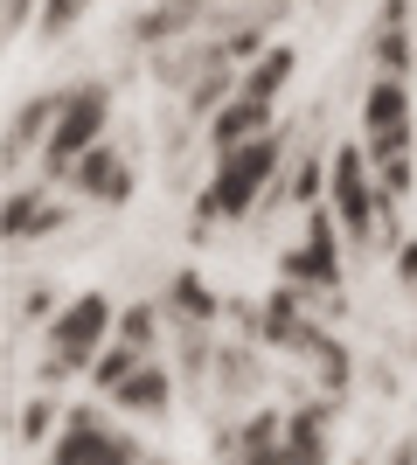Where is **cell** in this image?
Masks as SVG:
<instances>
[{"label":"cell","instance_id":"obj_1","mask_svg":"<svg viewBox=\"0 0 417 465\" xmlns=\"http://www.w3.org/2000/svg\"><path fill=\"white\" fill-rule=\"evenodd\" d=\"M278 174H285V139L278 133L243 139V146L216 153V181H209V194L195 202V230L202 223H223V215H251L264 194L278 188Z\"/></svg>","mask_w":417,"mask_h":465},{"label":"cell","instance_id":"obj_2","mask_svg":"<svg viewBox=\"0 0 417 465\" xmlns=\"http://www.w3.org/2000/svg\"><path fill=\"white\" fill-rule=\"evenodd\" d=\"M112 333H119V306H112L104 292H77V299L42 327V348H49L42 375H49V382H56V375H91V361L112 348Z\"/></svg>","mask_w":417,"mask_h":465},{"label":"cell","instance_id":"obj_3","mask_svg":"<svg viewBox=\"0 0 417 465\" xmlns=\"http://www.w3.org/2000/svg\"><path fill=\"white\" fill-rule=\"evenodd\" d=\"M258 333L272 341V348L299 354L306 369H320V389H348V354L334 348V333H327V327H313V320L299 312V299H293V292L264 299V312H258Z\"/></svg>","mask_w":417,"mask_h":465},{"label":"cell","instance_id":"obj_4","mask_svg":"<svg viewBox=\"0 0 417 465\" xmlns=\"http://www.w3.org/2000/svg\"><path fill=\"white\" fill-rule=\"evenodd\" d=\"M104 118H112V91H104V84H84V91L63 97L56 133H49V146H42V167H49V181H63L84 153H91V146H104Z\"/></svg>","mask_w":417,"mask_h":465},{"label":"cell","instance_id":"obj_5","mask_svg":"<svg viewBox=\"0 0 417 465\" xmlns=\"http://www.w3.org/2000/svg\"><path fill=\"white\" fill-rule=\"evenodd\" d=\"M327 202H334V223L341 236H355V243H376V209H382V188H376V167L362 146H341L327 160Z\"/></svg>","mask_w":417,"mask_h":465},{"label":"cell","instance_id":"obj_6","mask_svg":"<svg viewBox=\"0 0 417 465\" xmlns=\"http://www.w3.org/2000/svg\"><path fill=\"white\" fill-rule=\"evenodd\" d=\"M411 91H403V77H376L369 84V97H362V153H369V167H382V160H403L411 153Z\"/></svg>","mask_w":417,"mask_h":465},{"label":"cell","instance_id":"obj_7","mask_svg":"<svg viewBox=\"0 0 417 465\" xmlns=\"http://www.w3.org/2000/svg\"><path fill=\"white\" fill-rule=\"evenodd\" d=\"M49 465H146V459H139V445L125 438L119 424H104V417H91V410H77V417L56 430Z\"/></svg>","mask_w":417,"mask_h":465},{"label":"cell","instance_id":"obj_8","mask_svg":"<svg viewBox=\"0 0 417 465\" xmlns=\"http://www.w3.org/2000/svg\"><path fill=\"white\" fill-rule=\"evenodd\" d=\"M285 285L293 292H334L341 285V223L334 215H313V230L285 257Z\"/></svg>","mask_w":417,"mask_h":465},{"label":"cell","instance_id":"obj_9","mask_svg":"<svg viewBox=\"0 0 417 465\" xmlns=\"http://www.w3.org/2000/svg\"><path fill=\"white\" fill-rule=\"evenodd\" d=\"M112 403H119L125 417H167V410H174V369H167L160 354H146V361L112 389Z\"/></svg>","mask_w":417,"mask_h":465},{"label":"cell","instance_id":"obj_10","mask_svg":"<svg viewBox=\"0 0 417 465\" xmlns=\"http://www.w3.org/2000/svg\"><path fill=\"white\" fill-rule=\"evenodd\" d=\"M411 0H382V21H376V35H369V63H376L382 77H411L417 70V42H411Z\"/></svg>","mask_w":417,"mask_h":465},{"label":"cell","instance_id":"obj_11","mask_svg":"<svg viewBox=\"0 0 417 465\" xmlns=\"http://www.w3.org/2000/svg\"><path fill=\"white\" fill-rule=\"evenodd\" d=\"M63 181H70L84 202H125V194H133V167H125L112 146H91V153H84Z\"/></svg>","mask_w":417,"mask_h":465},{"label":"cell","instance_id":"obj_12","mask_svg":"<svg viewBox=\"0 0 417 465\" xmlns=\"http://www.w3.org/2000/svg\"><path fill=\"white\" fill-rule=\"evenodd\" d=\"M264 133H272V104H264V97H243V91L209 118V146H216V153H230L243 139H264Z\"/></svg>","mask_w":417,"mask_h":465},{"label":"cell","instance_id":"obj_13","mask_svg":"<svg viewBox=\"0 0 417 465\" xmlns=\"http://www.w3.org/2000/svg\"><path fill=\"white\" fill-rule=\"evenodd\" d=\"M56 112H63V97H28V104L15 112V125H7V174H21L28 139H42V146H49V133H56Z\"/></svg>","mask_w":417,"mask_h":465},{"label":"cell","instance_id":"obj_14","mask_svg":"<svg viewBox=\"0 0 417 465\" xmlns=\"http://www.w3.org/2000/svg\"><path fill=\"white\" fill-rule=\"evenodd\" d=\"M49 230H63V209L56 202H42V194H28V188H15L7 194V236H49Z\"/></svg>","mask_w":417,"mask_h":465},{"label":"cell","instance_id":"obj_15","mask_svg":"<svg viewBox=\"0 0 417 465\" xmlns=\"http://www.w3.org/2000/svg\"><path fill=\"white\" fill-rule=\"evenodd\" d=\"M272 465H327V430L299 410L293 424H285V445L272 451Z\"/></svg>","mask_w":417,"mask_h":465},{"label":"cell","instance_id":"obj_16","mask_svg":"<svg viewBox=\"0 0 417 465\" xmlns=\"http://www.w3.org/2000/svg\"><path fill=\"white\" fill-rule=\"evenodd\" d=\"M285 77H293V49H264V56L237 77V91H243V97H264V104H272V97L285 91Z\"/></svg>","mask_w":417,"mask_h":465},{"label":"cell","instance_id":"obj_17","mask_svg":"<svg viewBox=\"0 0 417 465\" xmlns=\"http://www.w3.org/2000/svg\"><path fill=\"white\" fill-rule=\"evenodd\" d=\"M167 306H174V320H181V327H209V320H216V299H209V292H202V278H188V272L174 278Z\"/></svg>","mask_w":417,"mask_h":465},{"label":"cell","instance_id":"obj_18","mask_svg":"<svg viewBox=\"0 0 417 465\" xmlns=\"http://www.w3.org/2000/svg\"><path fill=\"white\" fill-rule=\"evenodd\" d=\"M112 341H125V348H139V354H160V312L154 306H125Z\"/></svg>","mask_w":417,"mask_h":465},{"label":"cell","instance_id":"obj_19","mask_svg":"<svg viewBox=\"0 0 417 465\" xmlns=\"http://www.w3.org/2000/svg\"><path fill=\"white\" fill-rule=\"evenodd\" d=\"M139 361H146V354H139V348H125V341H112V348H104L98 361H91V389H104V396H112V389H119L125 375L139 369Z\"/></svg>","mask_w":417,"mask_h":465},{"label":"cell","instance_id":"obj_20","mask_svg":"<svg viewBox=\"0 0 417 465\" xmlns=\"http://www.w3.org/2000/svg\"><path fill=\"white\" fill-rule=\"evenodd\" d=\"M84 7H91V0H42V35H63Z\"/></svg>","mask_w":417,"mask_h":465},{"label":"cell","instance_id":"obj_21","mask_svg":"<svg viewBox=\"0 0 417 465\" xmlns=\"http://www.w3.org/2000/svg\"><path fill=\"white\" fill-rule=\"evenodd\" d=\"M49 424H56V410H49V396H35V403L21 410V438H28V445H42V438H49Z\"/></svg>","mask_w":417,"mask_h":465},{"label":"cell","instance_id":"obj_22","mask_svg":"<svg viewBox=\"0 0 417 465\" xmlns=\"http://www.w3.org/2000/svg\"><path fill=\"white\" fill-rule=\"evenodd\" d=\"M21 312H35V320H56V292H49V285H35V292H28V299H21Z\"/></svg>","mask_w":417,"mask_h":465},{"label":"cell","instance_id":"obj_23","mask_svg":"<svg viewBox=\"0 0 417 465\" xmlns=\"http://www.w3.org/2000/svg\"><path fill=\"white\" fill-rule=\"evenodd\" d=\"M397 272H403V292L417 299V243H403V251H397Z\"/></svg>","mask_w":417,"mask_h":465},{"label":"cell","instance_id":"obj_24","mask_svg":"<svg viewBox=\"0 0 417 465\" xmlns=\"http://www.w3.org/2000/svg\"><path fill=\"white\" fill-rule=\"evenodd\" d=\"M28 7H35V0H7V35H21V28H28Z\"/></svg>","mask_w":417,"mask_h":465},{"label":"cell","instance_id":"obj_25","mask_svg":"<svg viewBox=\"0 0 417 465\" xmlns=\"http://www.w3.org/2000/svg\"><path fill=\"white\" fill-rule=\"evenodd\" d=\"M390 465H417V445H397V459H390Z\"/></svg>","mask_w":417,"mask_h":465},{"label":"cell","instance_id":"obj_26","mask_svg":"<svg viewBox=\"0 0 417 465\" xmlns=\"http://www.w3.org/2000/svg\"><path fill=\"white\" fill-rule=\"evenodd\" d=\"M146 465H160V459H146Z\"/></svg>","mask_w":417,"mask_h":465}]
</instances>
